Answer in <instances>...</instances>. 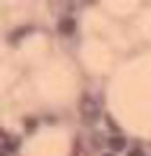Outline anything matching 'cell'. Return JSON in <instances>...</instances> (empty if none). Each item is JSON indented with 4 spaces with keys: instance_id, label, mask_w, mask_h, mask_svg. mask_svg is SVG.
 <instances>
[{
    "instance_id": "6da1fadb",
    "label": "cell",
    "mask_w": 151,
    "mask_h": 156,
    "mask_svg": "<svg viewBox=\"0 0 151 156\" xmlns=\"http://www.w3.org/2000/svg\"><path fill=\"white\" fill-rule=\"evenodd\" d=\"M79 112H81V117H84V121H95V119L100 117V105L95 98L91 96H84V100H81V107H79Z\"/></svg>"
},
{
    "instance_id": "7a4b0ae2",
    "label": "cell",
    "mask_w": 151,
    "mask_h": 156,
    "mask_svg": "<svg viewBox=\"0 0 151 156\" xmlns=\"http://www.w3.org/2000/svg\"><path fill=\"white\" fill-rule=\"evenodd\" d=\"M74 28H77V23H74L72 16H63V19L58 21V30H60V33H65V35L74 33Z\"/></svg>"
},
{
    "instance_id": "3957f363",
    "label": "cell",
    "mask_w": 151,
    "mask_h": 156,
    "mask_svg": "<svg viewBox=\"0 0 151 156\" xmlns=\"http://www.w3.org/2000/svg\"><path fill=\"white\" fill-rule=\"evenodd\" d=\"M16 144H19L16 137H12L9 133H2V149H5V151H14V149H16Z\"/></svg>"
},
{
    "instance_id": "277c9868",
    "label": "cell",
    "mask_w": 151,
    "mask_h": 156,
    "mask_svg": "<svg viewBox=\"0 0 151 156\" xmlns=\"http://www.w3.org/2000/svg\"><path fill=\"white\" fill-rule=\"evenodd\" d=\"M123 147H125V137H123V135H118V133H116V135H112V137H109V149L121 151Z\"/></svg>"
},
{
    "instance_id": "5b68a950",
    "label": "cell",
    "mask_w": 151,
    "mask_h": 156,
    "mask_svg": "<svg viewBox=\"0 0 151 156\" xmlns=\"http://www.w3.org/2000/svg\"><path fill=\"white\" fill-rule=\"evenodd\" d=\"M128 156H144V151L139 149V147H135V149H130V151H128Z\"/></svg>"
},
{
    "instance_id": "8992f818",
    "label": "cell",
    "mask_w": 151,
    "mask_h": 156,
    "mask_svg": "<svg viewBox=\"0 0 151 156\" xmlns=\"http://www.w3.org/2000/svg\"><path fill=\"white\" fill-rule=\"evenodd\" d=\"M102 156H116V154H102Z\"/></svg>"
}]
</instances>
